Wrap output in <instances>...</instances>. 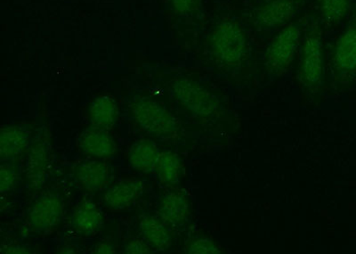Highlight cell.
<instances>
[{"label": "cell", "instance_id": "10", "mask_svg": "<svg viewBox=\"0 0 356 254\" xmlns=\"http://www.w3.org/2000/svg\"><path fill=\"white\" fill-rule=\"evenodd\" d=\"M144 184L138 180H125L111 186L104 195V203L111 209L129 207L141 195Z\"/></svg>", "mask_w": 356, "mask_h": 254}, {"label": "cell", "instance_id": "16", "mask_svg": "<svg viewBox=\"0 0 356 254\" xmlns=\"http://www.w3.org/2000/svg\"><path fill=\"white\" fill-rule=\"evenodd\" d=\"M29 135L17 126H8L1 129L0 134V155L3 159L17 157L26 148Z\"/></svg>", "mask_w": 356, "mask_h": 254}, {"label": "cell", "instance_id": "15", "mask_svg": "<svg viewBox=\"0 0 356 254\" xmlns=\"http://www.w3.org/2000/svg\"><path fill=\"white\" fill-rule=\"evenodd\" d=\"M90 122L95 128L110 129L115 125L118 119V107L113 97L102 96L97 97L89 111Z\"/></svg>", "mask_w": 356, "mask_h": 254}, {"label": "cell", "instance_id": "18", "mask_svg": "<svg viewBox=\"0 0 356 254\" xmlns=\"http://www.w3.org/2000/svg\"><path fill=\"white\" fill-rule=\"evenodd\" d=\"M155 170L162 182L176 185L182 177L183 164L173 152L161 151Z\"/></svg>", "mask_w": 356, "mask_h": 254}, {"label": "cell", "instance_id": "6", "mask_svg": "<svg viewBox=\"0 0 356 254\" xmlns=\"http://www.w3.org/2000/svg\"><path fill=\"white\" fill-rule=\"evenodd\" d=\"M63 214V203L58 195L46 193L38 198L31 209L30 222L37 230H49L60 223Z\"/></svg>", "mask_w": 356, "mask_h": 254}, {"label": "cell", "instance_id": "5", "mask_svg": "<svg viewBox=\"0 0 356 254\" xmlns=\"http://www.w3.org/2000/svg\"><path fill=\"white\" fill-rule=\"evenodd\" d=\"M174 96L187 110L196 116L207 117L218 108V101L211 92L191 79H181L171 84Z\"/></svg>", "mask_w": 356, "mask_h": 254}, {"label": "cell", "instance_id": "7", "mask_svg": "<svg viewBox=\"0 0 356 254\" xmlns=\"http://www.w3.org/2000/svg\"><path fill=\"white\" fill-rule=\"evenodd\" d=\"M296 9L295 0H271L256 9L254 24L263 29L284 26L294 17Z\"/></svg>", "mask_w": 356, "mask_h": 254}, {"label": "cell", "instance_id": "21", "mask_svg": "<svg viewBox=\"0 0 356 254\" xmlns=\"http://www.w3.org/2000/svg\"><path fill=\"white\" fill-rule=\"evenodd\" d=\"M17 180V171L10 165H1L0 171V189L2 193L8 192L14 187Z\"/></svg>", "mask_w": 356, "mask_h": 254}, {"label": "cell", "instance_id": "19", "mask_svg": "<svg viewBox=\"0 0 356 254\" xmlns=\"http://www.w3.org/2000/svg\"><path fill=\"white\" fill-rule=\"evenodd\" d=\"M324 21L328 24H336L348 15L351 8V0H318Z\"/></svg>", "mask_w": 356, "mask_h": 254}, {"label": "cell", "instance_id": "23", "mask_svg": "<svg viewBox=\"0 0 356 254\" xmlns=\"http://www.w3.org/2000/svg\"><path fill=\"white\" fill-rule=\"evenodd\" d=\"M125 253L131 254H148L151 253V250L149 248L147 244L143 243L142 241L134 240L127 244Z\"/></svg>", "mask_w": 356, "mask_h": 254}, {"label": "cell", "instance_id": "13", "mask_svg": "<svg viewBox=\"0 0 356 254\" xmlns=\"http://www.w3.org/2000/svg\"><path fill=\"white\" fill-rule=\"evenodd\" d=\"M159 214H160L161 220L167 223L182 224L190 214L188 200L183 193H168L161 200Z\"/></svg>", "mask_w": 356, "mask_h": 254}, {"label": "cell", "instance_id": "11", "mask_svg": "<svg viewBox=\"0 0 356 254\" xmlns=\"http://www.w3.org/2000/svg\"><path fill=\"white\" fill-rule=\"evenodd\" d=\"M111 174L110 167L106 164L97 161L79 165L75 171L79 183L90 192L103 189L109 183Z\"/></svg>", "mask_w": 356, "mask_h": 254}, {"label": "cell", "instance_id": "24", "mask_svg": "<svg viewBox=\"0 0 356 254\" xmlns=\"http://www.w3.org/2000/svg\"><path fill=\"white\" fill-rule=\"evenodd\" d=\"M95 253H104V254H111L115 253L116 249L115 247L111 246L110 244H98L97 247H95Z\"/></svg>", "mask_w": 356, "mask_h": 254}, {"label": "cell", "instance_id": "3", "mask_svg": "<svg viewBox=\"0 0 356 254\" xmlns=\"http://www.w3.org/2000/svg\"><path fill=\"white\" fill-rule=\"evenodd\" d=\"M324 71L323 31L314 23L307 31L301 51L300 79L307 90H316L323 81Z\"/></svg>", "mask_w": 356, "mask_h": 254}, {"label": "cell", "instance_id": "14", "mask_svg": "<svg viewBox=\"0 0 356 254\" xmlns=\"http://www.w3.org/2000/svg\"><path fill=\"white\" fill-rule=\"evenodd\" d=\"M160 152L154 142L142 139L136 141L130 148V164L142 173H151L156 170Z\"/></svg>", "mask_w": 356, "mask_h": 254}, {"label": "cell", "instance_id": "4", "mask_svg": "<svg viewBox=\"0 0 356 254\" xmlns=\"http://www.w3.org/2000/svg\"><path fill=\"white\" fill-rule=\"evenodd\" d=\"M301 31L296 24L287 25L273 38L267 50L266 68L272 77H278L288 71L300 46Z\"/></svg>", "mask_w": 356, "mask_h": 254}, {"label": "cell", "instance_id": "8", "mask_svg": "<svg viewBox=\"0 0 356 254\" xmlns=\"http://www.w3.org/2000/svg\"><path fill=\"white\" fill-rule=\"evenodd\" d=\"M333 62L340 74L350 75L356 72V22L349 25L337 41Z\"/></svg>", "mask_w": 356, "mask_h": 254}, {"label": "cell", "instance_id": "17", "mask_svg": "<svg viewBox=\"0 0 356 254\" xmlns=\"http://www.w3.org/2000/svg\"><path fill=\"white\" fill-rule=\"evenodd\" d=\"M140 231L147 242L160 250H166L171 244V235L164 225L152 216H144L140 220Z\"/></svg>", "mask_w": 356, "mask_h": 254}, {"label": "cell", "instance_id": "12", "mask_svg": "<svg viewBox=\"0 0 356 254\" xmlns=\"http://www.w3.org/2000/svg\"><path fill=\"white\" fill-rule=\"evenodd\" d=\"M103 221L100 209L93 203L88 201L79 203L73 212L72 218L73 228L84 236L97 233Z\"/></svg>", "mask_w": 356, "mask_h": 254}, {"label": "cell", "instance_id": "20", "mask_svg": "<svg viewBox=\"0 0 356 254\" xmlns=\"http://www.w3.org/2000/svg\"><path fill=\"white\" fill-rule=\"evenodd\" d=\"M187 253L191 254H218L221 253V250L211 240L198 239L190 244Z\"/></svg>", "mask_w": 356, "mask_h": 254}, {"label": "cell", "instance_id": "2", "mask_svg": "<svg viewBox=\"0 0 356 254\" xmlns=\"http://www.w3.org/2000/svg\"><path fill=\"white\" fill-rule=\"evenodd\" d=\"M132 113L138 125L156 138H172L179 129V123L172 114L149 98H136L132 104Z\"/></svg>", "mask_w": 356, "mask_h": 254}, {"label": "cell", "instance_id": "9", "mask_svg": "<svg viewBox=\"0 0 356 254\" xmlns=\"http://www.w3.org/2000/svg\"><path fill=\"white\" fill-rule=\"evenodd\" d=\"M78 143L82 151L95 157H111L117 150L116 143L107 130L95 127L84 130Z\"/></svg>", "mask_w": 356, "mask_h": 254}, {"label": "cell", "instance_id": "25", "mask_svg": "<svg viewBox=\"0 0 356 254\" xmlns=\"http://www.w3.org/2000/svg\"><path fill=\"white\" fill-rule=\"evenodd\" d=\"M2 253H29V251L27 248H25L24 246H6V248L2 249Z\"/></svg>", "mask_w": 356, "mask_h": 254}, {"label": "cell", "instance_id": "1", "mask_svg": "<svg viewBox=\"0 0 356 254\" xmlns=\"http://www.w3.org/2000/svg\"><path fill=\"white\" fill-rule=\"evenodd\" d=\"M209 43L213 54L224 65L237 66L248 49L246 34L234 22H222L212 31Z\"/></svg>", "mask_w": 356, "mask_h": 254}, {"label": "cell", "instance_id": "22", "mask_svg": "<svg viewBox=\"0 0 356 254\" xmlns=\"http://www.w3.org/2000/svg\"><path fill=\"white\" fill-rule=\"evenodd\" d=\"M171 2L180 14H189L199 8L200 0H171Z\"/></svg>", "mask_w": 356, "mask_h": 254}]
</instances>
